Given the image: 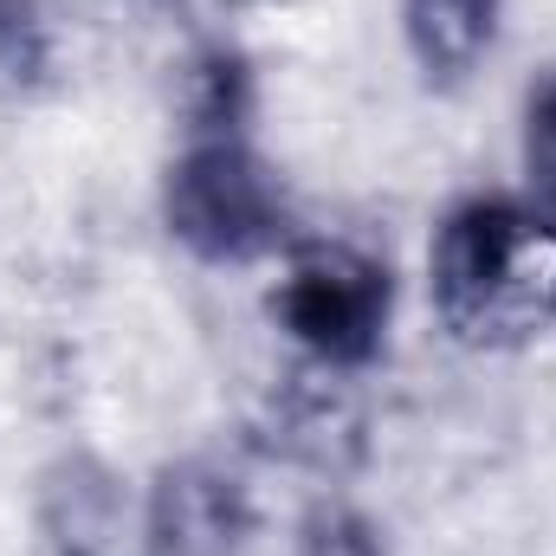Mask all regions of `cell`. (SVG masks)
Here are the masks:
<instances>
[{"instance_id":"1","label":"cell","mask_w":556,"mask_h":556,"mask_svg":"<svg viewBox=\"0 0 556 556\" xmlns=\"http://www.w3.org/2000/svg\"><path fill=\"white\" fill-rule=\"evenodd\" d=\"M433 311L459 343H531L556 330V220L518 201H466L433 240Z\"/></svg>"},{"instance_id":"2","label":"cell","mask_w":556,"mask_h":556,"mask_svg":"<svg viewBox=\"0 0 556 556\" xmlns=\"http://www.w3.org/2000/svg\"><path fill=\"white\" fill-rule=\"evenodd\" d=\"M162 220L188 253L214 266H240L285 240L291 207H285V188L266 168V155L247 137H194L168 162Z\"/></svg>"},{"instance_id":"3","label":"cell","mask_w":556,"mask_h":556,"mask_svg":"<svg viewBox=\"0 0 556 556\" xmlns=\"http://www.w3.org/2000/svg\"><path fill=\"white\" fill-rule=\"evenodd\" d=\"M389 266L356 247H304L278 278L273 317L330 369H363L389 337Z\"/></svg>"},{"instance_id":"4","label":"cell","mask_w":556,"mask_h":556,"mask_svg":"<svg viewBox=\"0 0 556 556\" xmlns=\"http://www.w3.org/2000/svg\"><path fill=\"white\" fill-rule=\"evenodd\" d=\"M253 531L247 485L214 459H181L155 479L142 511L149 556H233Z\"/></svg>"},{"instance_id":"5","label":"cell","mask_w":556,"mask_h":556,"mask_svg":"<svg viewBox=\"0 0 556 556\" xmlns=\"http://www.w3.org/2000/svg\"><path fill=\"white\" fill-rule=\"evenodd\" d=\"M402 26H408L420 72L453 85L485 59L498 33V0H402Z\"/></svg>"},{"instance_id":"6","label":"cell","mask_w":556,"mask_h":556,"mask_svg":"<svg viewBox=\"0 0 556 556\" xmlns=\"http://www.w3.org/2000/svg\"><path fill=\"white\" fill-rule=\"evenodd\" d=\"M188 117H194V137H247V117H253V72H247V59L207 52L188 72Z\"/></svg>"},{"instance_id":"7","label":"cell","mask_w":556,"mask_h":556,"mask_svg":"<svg viewBox=\"0 0 556 556\" xmlns=\"http://www.w3.org/2000/svg\"><path fill=\"white\" fill-rule=\"evenodd\" d=\"M525 168H531V188H538V214L556 220V72L525 104Z\"/></svg>"},{"instance_id":"8","label":"cell","mask_w":556,"mask_h":556,"mask_svg":"<svg viewBox=\"0 0 556 556\" xmlns=\"http://www.w3.org/2000/svg\"><path fill=\"white\" fill-rule=\"evenodd\" d=\"M298 556H389V551H382V538H376V525H369L363 511H350V505H317V511L304 518Z\"/></svg>"},{"instance_id":"9","label":"cell","mask_w":556,"mask_h":556,"mask_svg":"<svg viewBox=\"0 0 556 556\" xmlns=\"http://www.w3.org/2000/svg\"><path fill=\"white\" fill-rule=\"evenodd\" d=\"M46 72V26L26 0H0V78L26 85Z\"/></svg>"}]
</instances>
